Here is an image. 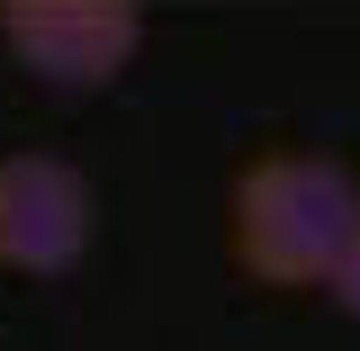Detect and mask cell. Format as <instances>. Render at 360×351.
Masks as SVG:
<instances>
[{
  "label": "cell",
  "instance_id": "cell-1",
  "mask_svg": "<svg viewBox=\"0 0 360 351\" xmlns=\"http://www.w3.org/2000/svg\"><path fill=\"white\" fill-rule=\"evenodd\" d=\"M360 234V172L333 153H252L225 189V253L252 288H333Z\"/></svg>",
  "mask_w": 360,
  "mask_h": 351
},
{
  "label": "cell",
  "instance_id": "cell-2",
  "mask_svg": "<svg viewBox=\"0 0 360 351\" xmlns=\"http://www.w3.org/2000/svg\"><path fill=\"white\" fill-rule=\"evenodd\" d=\"M0 45L45 90H117L127 63L144 54V9L135 0H0Z\"/></svg>",
  "mask_w": 360,
  "mask_h": 351
},
{
  "label": "cell",
  "instance_id": "cell-3",
  "mask_svg": "<svg viewBox=\"0 0 360 351\" xmlns=\"http://www.w3.org/2000/svg\"><path fill=\"white\" fill-rule=\"evenodd\" d=\"M99 198L63 153H0V270L18 279H63L90 262Z\"/></svg>",
  "mask_w": 360,
  "mask_h": 351
},
{
  "label": "cell",
  "instance_id": "cell-4",
  "mask_svg": "<svg viewBox=\"0 0 360 351\" xmlns=\"http://www.w3.org/2000/svg\"><path fill=\"white\" fill-rule=\"evenodd\" d=\"M324 298H333V307L360 324V234H352V253H342V270H333V288H324Z\"/></svg>",
  "mask_w": 360,
  "mask_h": 351
}]
</instances>
